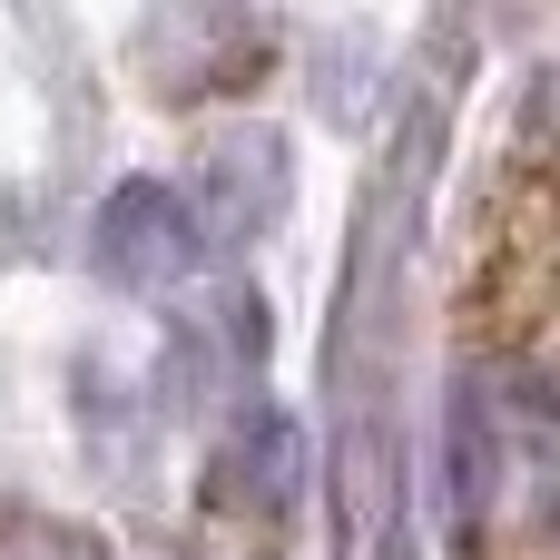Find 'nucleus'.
Wrapping results in <instances>:
<instances>
[{"instance_id": "4", "label": "nucleus", "mask_w": 560, "mask_h": 560, "mask_svg": "<svg viewBox=\"0 0 560 560\" xmlns=\"http://www.w3.org/2000/svg\"><path fill=\"white\" fill-rule=\"evenodd\" d=\"M217 492L246 512V522H266V532H285L295 522V492H305V433H295V413H276V404H256L236 433H226V463H217Z\"/></svg>"}, {"instance_id": "1", "label": "nucleus", "mask_w": 560, "mask_h": 560, "mask_svg": "<svg viewBox=\"0 0 560 560\" xmlns=\"http://www.w3.org/2000/svg\"><path fill=\"white\" fill-rule=\"evenodd\" d=\"M433 148H443V89H423L364 187L354 217V256H345V295H335V433H345V512L374 560H404V443H394V305H404V256L423 236V187H433Z\"/></svg>"}, {"instance_id": "3", "label": "nucleus", "mask_w": 560, "mask_h": 560, "mask_svg": "<svg viewBox=\"0 0 560 560\" xmlns=\"http://www.w3.org/2000/svg\"><path fill=\"white\" fill-rule=\"evenodd\" d=\"M285 187H295L285 138L276 128H226L207 148V226H217V246H256L285 217Z\"/></svg>"}, {"instance_id": "2", "label": "nucleus", "mask_w": 560, "mask_h": 560, "mask_svg": "<svg viewBox=\"0 0 560 560\" xmlns=\"http://www.w3.org/2000/svg\"><path fill=\"white\" fill-rule=\"evenodd\" d=\"M187 266H197V217H187V197L158 187V177H128V187L98 207V276L128 285V295H167Z\"/></svg>"}]
</instances>
